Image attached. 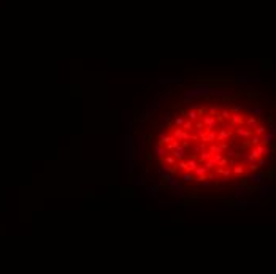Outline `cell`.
<instances>
[{
  "mask_svg": "<svg viewBox=\"0 0 276 274\" xmlns=\"http://www.w3.org/2000/svg\"><path fill=\"white\" fill-rule=\"evenodd\" d=\"M160 170L164 171V173H168V174H171V176H174L176 174V168H174L173 165H164V166H160Z\"/></svg>",
  "mask_w": 276,
  "mask_h": 274,
  "instance_id": "obj_21",
  "label": "cell"
},
{
  "mask_svg": "<svg viewBox=\"0 0 276 274\" xmlns=\"http://www.w3.org/2000/svg\"><path fill=\"white\" fill-rule=\"evenodd\" d=\"M247 141H249V146H257V144H260L262 136H259V135H256V133H252L251 138L247 139Z\"/></svg>",
  "mask_w": 276,
  "mask_h": 274,
  "instance_id": "obj_19",
  "label": "cell"
},
{
  "mask_svg": "<svg viewBox=\"0 0 276 274\" xmlns=\"http://www.w3.org/2000/svg\"><path fill=\"white\" fill-rule=\"evenodd\" d=\"M202 122L205 124L206 130H214V127L217 125V116H213L210 113H206L202 116Z\"/></svg>",
  "mask_w": 276,
  "mask_h": 274,
  "instance_id": "obj_1",
  "label": "cell"
},
{
  "mask_svg": "<svg viewBox=\"0 0 276 274\" xmlns=\"http://www.w3.org/2000/svg\"><path fill=\"white\" fill-rule=\"evenodd\" d=\"M179 144H181V141H179V139H171L170 143H167V144H164V147H165V150L167 152H171L173 149H176Z\"/></svg>",
  "mask_w": 276,
  "mask_h": 274,
  "instance_id": "obj_11",
  "label": "cell"
},
{
  "mask_svg": "<svg viewBox=\"0 0 276 274\" xmlns=\"http://www.w3.org/2000/svg\"><path fill=\"white\" fill-rule=\"evenodd\" d=\"M249 81H252V79H249V78H247V76H244V75L236 76V82H249Z\"/></svg>",
  "mask_w": 276,
  "mask_h": 274,
  "instance_id": "obj_35",
  "label": "cell"
},
{
  "mask_svg": "<svg viewBox=\"0 0 276 274\" xmlns=\"http://www.w3.org/2000/svg\"><path fill=\"white\" fill-rule=\"evenodd\" d=\"M211 157H213V154L206 149V150H202V152H200V157L197 159V160H199V163H205V162H206L208 159H211Z\"/></svg>",
  "mask_w": 276,
  "mask_h": 274,
  "instance_id": "obj_15",
  "label": "cell"
},
{
  "mask_svg": "<svg viewBox=\"0 0 276 274\" xmlns=\"http://www.w3.org/2000/svg\"><path fill=\"white\" fill-rule=\"evenodd\" d=\"M186 150H187V149H184V147L181 146V144H179V146H178L176 149H173L170 154H171L176 160H181V159H184V157H186Z\"/></svg>",
  "mask_w": 276,
  "mask_h": 274,
  "instance_id": "obj_7",
  "label": "cell"
},
{
  "mask_svg": "<svg viewBox=\"0 0 276 274\" xmlns=\"http://www.w3.org/2000/svg\"><path fill=\"white\" fill-rule=\"evenodd\" d=\"M249 114H262L263 113V108H259V106H252V108L247 109Z\"/></svg>",
  "mask_w": 276,
  "mask_h": 274,
  "instance_id": "obj_32",
  "label": "cell"
},
{
  "mask_svg": "<svg viewBox=\"0 0 276 274\" xmlns=\"http://www.w3.org/2000/svg\"><path fill=\"white\" fill-rule=\"evenodd\" d=\"M256 163H257L259 166H263V165L267 163V160H265V157H259V159L256 160Z\"/></svg>",
  "mask_w": 276,
  "mask_h": 274,
  "instance_id": "obj_36",
  "label": "cell"
},
{
  "mask_svg": "<svg viewBox=\"0 0 276 274\" xmlns=\"http://www.w3.org/2000/svg\"><path fill=\"white\" fill-rule=\"evenodd\" d=\"M232 174H235V176H244L246 174V166H244V163H240L238 165H235V166H232Z\"/></svg>",
  "mask_w": 276,
  "mask_h": 274,
  "instance_id": "obj_8",
  "label": "cell"
},
{
  "mask_svg": "<svg viewBox=\"0 0 276 274\" xmlns=\"http://www.w3.org/2000/svg\"><path fill=\"white\" fill-rule=\"evenodd\" d=\"M208 150L214 155V154H217V152H222V149L219 147V144L217 143H210V146H208Z\"/></svg>",
  "mask_w": 276,
  "mask_h": 274,
  "instance_id": "obj_22",
  "label": "cell"
},
{
  "mask_svg": "<svg viewBox=\"0 0 276 274\" xmlns=\"http://www.w3.org/2000/svg\"><path fill=\"white\" fill-rule=\"evenodd\" d=\"M181 128H183V130H186V132H194V122L189 121V119H186Z\"/></svg>",
  "mask_w": 276,
  "mask_h": 274,
  "instance_id": "obj_25",
  "label": "cell"
},
{
  "mask_svg": "<svg viewBox=\"0 0 276 274\" xmlns=\"http://www.w3.org/2000/svg\"><path fill=\"white\" fill-rule=\"evenodd\" d=\"M197 113H199V116L202 117L203 114H206V113H208V108H205V106H203V108H199V109H197Z\"/></svg>",
  "mask_w": 276,
  "mask_h": 274,
  "instance_id": "obj_37",
  "label": "cell"
},
{
  "mask_svg": "<svg viewBox=\"0 0 276 274\" xmlns=\"http://www.w3.org/2000/svg\"><path fill=\"white\" fill-rule=\"evenodd\" d=\"M219 111H221V108H219V106H216V105H213V106H210V108H208V113L213 114V116H217Z\"/></svg>",
  "mask_w": 276,
  "mask_h": 274,
  "instance_id": "obj_33",
  "label": "cell"
},
{
  "mask_svg": "<svg viewBox=\"0 0 276 274\" xmlns=\"http://www.w3.org/2000/svg\"><path fill=\"white\" fill-rule=\"evenodd\" d=\"M205 143H216V132L214 130H206V136H205Z\"/></svg>",
  "mask_w": 276,
  "mask_h": 274,
  "instance_id": "obj_17",
  "label": "cell"
},
{
  "mask_svg": "<svg viewBox=\"0 0 276 274\" xmlns=\"http://www.w3.org/2000/svg\"><path fill=\"white\" fill-rule=\"evenodd\" d=\"M235 190H236V192H235V197H236V198H240V197H243L244 193H247L246 190H249V187H247V186H243V184H241V186H236V187H235Z\"/></svg>",
  "mask_w": 276,
  "mask_h": 274,
  "instance_id": "obj_16",
  "label": "cell"
},
{
  "mask_svg": "<svg viewBox=\"0 0 276 274\" xmlns=\"http://www.w3.org/2000/svg\"><path fill=\"white\" fill-rule=\"evenodd\" d=\"M260 124V121L257 119V117H254V116H246V119H244V125L246 127H249L252 132H254V128Z\"/></svg>",
  "mask_w": 276,
  "mask_h": 274,
  "instance_id": "obj_6",
  "label": "cell"
},
{
  "mask_svg": "<svg viewBox=\"0 0 276 274\" xmlns=\"http://www.w3.org/2000/svg\"><path fill=\"white\" fill-rule=\"evenodd\" d=\"M247 179L249 181H252V182H259V184H262V182H265V174L263 173H257V171H251V174L247 176Z\"/></svg>",
  "mask_w": 276,
  "mask_h": 274,
  "instance_id": "obj_4",
  "label": "cell"
},
{
  "mask_svg": "<svg viewBox=\"0 0 276 274\" xmlns=\"http://www.w3.org/2000/svg\"><path fill=\"white\" fill-rule=\"evenodd\" d=\"M184 121H186V117H184L183 114H181V116H176V117H174V121L170 124V127H183Z\"/></svg>",
  "mask_w": 276,
  "mask_h": 274,
  "instance_id": "obj_18",
  "label": "cell"
},
{
  "mask_svg": "<svg viewBox=\"0 0 276 274\" xmlns=\"http://www.w3.org/2000/svg\"><path fill=\"white\" fill-rule=\"evenodd\" d=\"M197 166H199V160H197V157H190V159L187 160V170H186V171L194 173Z\"/></svg>",
  "mask_w": 276,
  "mask_h": 274,
  "instance_id": "obj_10",
  "label": "cell"
},
{
  "mask_svg": "<svg viewBox=\"0 0 276 274\" xmlns=\"http://www.w3.org/2000/svg\"><path fill=\"white\" fill-rule=\"evenodd\" d=\"M165 154H167L165 147H164V146H160V144H156V146H154V155H156V159L164 157Z\"/></svg>",
  "mask_w": 276,
  "mask_h": 274,
  "instance_id": "obj_13",
  "label": "cell"
},
{
  "mask_svg": "<svg viewBox=\"0 0 276 274\" xmlns=\"http://www.w3.org/2000/svg\"><path fill=\"white\" fill-rule=\"evenodd\" d=\"M274 92H276V86H274Z\"/></svg>",
  "mask_w": 276,
  "mask_h": 274,
  "instance_id": "obj_43",
  "label": "cell"
},
{
  "mask_svg": "<svg viewBox=\"0 0 276 274\" xmlns=\"http://www.w3.org/2000/svg\"><path fill=\"white\" fill-rule=\"evenodd\" d=\"M216 143L219 144V147L222 149V152H224V150H227V149L230 147V143H227V141H216Z\"/></svg>",
  "mask_w": 276,
  "mask_h": 274,
  "instance_id": "obj_34",
  "label": "cell"
},
{
  "mask_svg": "<svg viewBox=\"0 0 276 274\" xmlns=\"http://www.w3.org/2000/svg\"><path fill=\"white\" fill-rule=\"evenodd\" d=\"M259 190H260V195H262V197H267V195H268L270 192H271L273 189L270 187V186H267V184H263V182H262V186L259 187Z\"/></svg>",
  "mask_w": 276,
  "mask_h": 274,
  "instance_id": "obj_23",
  "label": "cell"
},
{
  "mask_svg": "<svg viewBox=\"0 0 276 274\" xmlns=\"http://www.w3.org/2000/svg\"><path fill=\"white\" fill-rule=\"evenodd\" d=\"M230 116H232V111H230V109H221L217 113V119L219 121H229Z\"/></svg>",
  "mask_w": 276,
  "mask_h": 274,
  "instance_id": "obj_12",
  "label": "cell"
},
{
  "mask_svg": "<svg viewBox=\"0 0 276 274\" xmlns=\"http://www.w3.org/2000/svg\"><path fill=\"white\" fill-rule=\"evenodd\" d=\"M225 157H229V159H233V157H241V154L238 152V150H235V149H227V154H225Z\"/></svg>",
  "mask_w": 276,
  "mask_h": 274,
  "instance_id": "obj_28",
  "label": "cell"
},
{
  "mask_svg": "<svg viewBox=\"0 0 276 274\" xmlns=\"http://www.w3.org/2000/svg\"><path fill=\"white\" fill-rule=\"evenodd\" d=\"M206 173H208V170L205 168V165H202V166L199 165V166H197V168H195L194 174H195V176H200V174H206Z\"/></svg>",
  "mask_w": 276,
  "mask_h": 274,
  "instance_id": "obj_29",
  "label": "cell"
},
{
  "mask_svg": "<svg viewBox=\"0 0 276 274\" xmlns=\"http://www.w3.org/2000/svg\"><path fill=\"white\" fill-rule=\"evenodd\" d=\"M230 111H232V113H240V111H241V106L236 105V106H233V108L230 109Z\"/></svg>",
  "mask_w": 276,
  "mask_h": 274,
  "instance_id": "obj_41",
  "label": "cell"
},
{
  "mask_svg": "<svg viewBox=\"0 0 276 274\" xmlns=\"http://www.w3.org/2000/svg\"><path fill=\"white\" fill-rule=\"evenodd\" d=\"M206 177H208L210 181H214V179H216V174H214V173H211V171H208V173H206Z\"/></svg>",
  "mask_w": 276,
  "mask_h": 274,
  "instance_id": "obj_39",
  "label": "cell"
},
{
  "mask_svg": "<svg viewBox=\"0 0 276 274\" xmlns=\"http://www.w3.org/2000/svg\"><path fill=\"white\" fill-rule=\"evenodd\" d=\"M273 138H274V135L271 132H267V133H263L262 135V144H265V146H271L273 144Z\"/></svg>",
  "mask_w": 276,
  "mask_h": 274,
  "instance_id": "obj_9",
  "label": "cell"
},
{
  "mask_svg": "<svg viewBox=\"0 0 276 274\" xmlns=\"http://www.w3.org/2000/svg\"><path fill=\"white\" fill-rule=\"evenodd\" d=\"M192 181H195V174L190 171H186L183 174V182H192Z\"/></svg>",
  "mask_w": 276,
  "mask_h": 274,
  "instance_id": "obj_26",
  "label": "cell"
},
{
  "mask_svg": "<svg viewBox=\"0 0 276 274\" xmlns=\"http://www.w3.org/2000/svg\"><path fill=\"white\" fill-rule=\"evenodd\" d=\"M244 119H246V116L244 114H241V113H232V116H230V124H233L235 127L236 125H244Z\"/></svg>",
  "mask_w": 276,
  "mask_h": 274,
  "instance_id": "obj_3",
  "label": "cell"
},
{
  "mask_svg": "<svg viewBox=\"0 0 276 274\" xmlns=\"http://www.w3.org/2000/svg\"><path fill=\"white\" fill-rule=\"evenodd\" d=\"M227 165H229V157H225V155L216 163V166H219V168H225Z\"/></svg>",
  "mask_w": 276,
  "mask_h": 274,
  "instance_id": "obj_31",
  "label": "cell"
},
{
  "mask_svg": "<svg viewBox=\"0 0 276 274\" xmlns=\"http://www.w3.org/2000/svg\"><path fill=\"white\" fill-rule=\"evenodd\" d=\"M267 132H268V130H267V127H265V125H262V124H259V125L254 128V133H256V135H259V136H262L263 133H267Z\"/></svg>",
  "mask_w": 276,
  "mask_h": 274,
  "instance_id": "obj_27",
  "label": "cell"
},
{
  "mask_svg": "<svg viewBox=\"0 0 276 274\" xmlns=\"http://www.w3.org/2000/svg\"><path fill=\"white\" fill-rule=\"evenodd\" d=\"M216 173L217 174H222V177H230L232 176V168H216Z\"/></svg>",
  "mask_w": 276,
  "mask_h": 274,
  "instance_id": "obj_20",
  "label": "cell"
},
{
  "mask_svg": "<svg viewBox=\"0 0 276 274\" xmlns=\"http://www.w3.org/2000/svg\"><path fill=\"white\" fill-rule=\"evenodd\" d=\"M164 162L167 165H173V166H176V159L173 157V155L170 154V155H165V159H164Z\"/></svg>",
  "mask_w": 276,
  "mask_h": 274,
  "instance_id": "obj_30",
  "label": "cell"
},
{
  "mask_svg": "<svg viewBox=\"0 0 276 274\" xmlns=\"http://www.w3.org/2000/svg\"><path fill=\"white\" fill-rule=\"evenodd\" d=\"M235 204H236V206H246V204H247V201H246V200H236V201H235Z\"/></svg>",
  "mask_w": 276,
  "mask_h": 274,
  "instance_id": "obj_38",
  "label": "cell"
},
{
  "mask_svg": "<svg viewBox=\"0 0 276 274\" xmlns=\"http://www.w3.org/2000/svg\"><path fill=\"white\" fill-rule=\"evenodd\" d=\"M230 136H232V132H229L227 128L222 127L219 133H216V141H227V139H230Z\"/></svg>",
  "mask_w": 276,
  "mask_h": 274,
  "instance_id": "obj_5",
  "label": "cell"
},
{
  "mask_svg": "<svg viewBox=\"0 0 276 274\" xmlns=\"http://www.w3.org/2000/svg\"><path fill=\"white\" fill-rule=\"evenodd\" d=\"M233 132H235V135H236V136H240L241 139H249V138H251V135L254 133L249 127H244V125H236Z\"/></svg>",
  "mask_w": 276,
  "mask_h": 274,
  "instance_id": "obj_2",
  "label": "cell"
},
{
  "mask_svg": "<svg viewBox=\"0 0 276 274\" xmlns=\"http://www.w3.org/2000/svg\"><path fill=\"white\" fill-rule=\"evenodd\" d=\"M186 117H187L189 121H192V122H195V121H199V113H197V109L195 108H190L187 113H186Z\"/></svg>",
  "mask_w": 276,
  "mask_h": 274,
  "instance_id": "obj_14",
  "label": "cell"
},
{
  "mask_svg": "<svg viewBox=\"0 0 276 274\" xmlns=\"http://www.w3.org/2000/svg\"><path fill=\"white\" fill-rule=\"evenodd\" d=\"M203 165H205V168H206L208 171H211V170H214V168H216V160L211 157V159H208Z\"/></svg>",
  "mask_w": 276,
  "mask_h": 274,
  "instance_id": "obj_24",
  "label": "cell"
},
{
  "mask_svg": "<svg viewBox=\"0 0 276 274\" xmlns=\"http://www.w3.org/2000/svg\"><path fill=\"white\" fill-rule=\"evenodd\" d=\"M249 170L251 171H257L259 170V165L256 163V162H254V163H249Z\"/></svg>",
  "mask_w": 276,
  "mask_h": 274,
  "instance_id": "obj_40",
  "label": "cell"
},
{
  "mask_svg": "<svg viewBox=\"0 0 276 274\" xmlns=\"http://www.w3.org/2000/svg\"><path fill=\"white\" fill-rule=\"evenodd\" d=\"M229 165H230V166H235V165H236V162H235L233 159H229Z\"/></svg>",
  "mask_w": 276,
  "mask_h": 274,
  "instance_id": "obj_42",
  "label": "cell"
}]
</instances>
